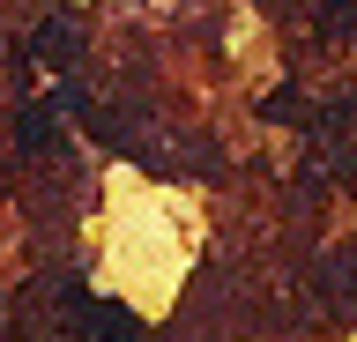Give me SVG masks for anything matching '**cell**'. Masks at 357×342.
<instances>
[{"mask_svg":"<svg viewBox=\"0 0 357 342\" xmlns=\"http://www.w3.org/2000/svg\"><path fill=\"white\" fill-rule=\"evenodd\" d=\"M30 52H38V60H67V52H75V30H67V23L38 30V38H30Z\"/></svg>","mask_w":357,"mask_h":342,"instance_id":"obj_1","label":"cell"}]
</instances>
